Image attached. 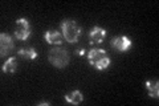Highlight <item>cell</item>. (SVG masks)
Instances as JSON below:
<instances>
[{"mask_svg":"<svg viewBox=\"0 0 159 106\" xmlns=\"http://www.w3.org/2000/svg\"><path fill=\"white\" fill-rule=\"evenodd\" d=\"M88 60L97 70H105L110 65V58L106 54L105 49H92L88 53Z\"/></svg>","mask_w":159,"mask_h":106,"instance_id":"1","label":"cell"},{"mask_svg":"<svg viewBox=\"0 0 159 106\" xmlns=\"http://www.w3.org/2000/svg\"><path fill=\"white\" fill-rule=\"evenodd\" d=\"M61 31L62 36L68 43L74 44L81 36V28L77 25L74 20H64L61 23Z\"/></svg>","mask_w":159,"mask_h":106,"instance_id":"2","label":"cell"},{"mask_svg":"<svg viewBox=\"0 0 159 106\" xmlns=\"http://www.w3.org/2000/svg\"><path fill=\"white\" fill-rule=\"evenodd\" d=\"M48 60L53 67L61 69L69 64V54L64 48H53L49 50Z\"/></svg>","mask_w":159,"mask_h":106,"instance_id":"3","label":"cell"},{"mask_svg":"<svg viewBox=\"0 0 159 106\" xmlns=\"http://www.w3.org/2000/svg\"><path fill=\"white\" fill-rule=\"evenodd\" d=\"M15 35L19 40H27L31 36V25L27 19L16 20V27H15Z\"/></svg>","mask_w":159,"mask_h":106,"instance_id":"4","label":"cell"},{"mask_svg":"<svg viewBox=\"0 0 159 106\" xmlns=\"http://www.w3.org/2000/svg\"><path fill=\"white\" fill-rule=\"evenodd\" d=\"M131 44H133L131 40L126 36H117V37H114L113 41H111L113 48L116 50H118V52H122V53L130 49Z\"/></svg>","mask_w":159,"mask_h":106,"instance_id":"5","label":"cell"},{"mask_svg":"<svg viewBox=\"0 0 159 106\" xmlns=\"http://www.w3.org/2000/svg\"><path fill=\"white\" fill-rule=\"evenodd\" d=\"M13 48V43H12V39L9 35L7 33H2L0 35V56H6V54L12 50Z\"/></svg>","mask_w":159,"mask_h":106,"instance_id":"6","label":"cell"},{"mask_svg":"<svg viewBox=\"0 0 159 106\" xmlns=\"http://www.w3.org/2000/svg\"><path fill=\"white\" fill-rule=\"evenodd\" d=\"M106 37V31L101 27H94L90 32H89V39L93 44H99L102 43Z\"/></svg>","mask_w":159,"mask_h":106,"instance_id":"7","label":"cell"},{"mask_svg":"<svg viewBox=\"0 0 159 106\" xmlns=\"http://www.w3.org/2000/svg\"><path fill=\"white\" fill-rule=\"evenodd\" d=\"M44 37H45L47 43L48 44H53V45H61L62 43V35L57 32V31H49L44 35Z\"/></svg>","mask_w":159,"mask_h":106,"instance_id":"8","label":"cell"},{"mask_svg":"<svg viewBox=\"0 0 159 106\" xmlns=\"http://www.w3.org/2000/svg\"><path fill=\"white\" fill-rule=\"evenodd\" d=\"M65 101L72 105H80L84 101V95L80 90H73L72 93L65 95Z\"/></svg>","mask_w":159,"mask_h":106,"instance_id":"9","label":"cell"},{"mask_svg":"<svg viewBox=\"0 0 159 106\" xmlns=\"http://www.w3.org/2000/svg\"><path fill=\"white\" fill-rule=\"evenodd\" d=\"M2 70L4 73H15L16 72L17 70V60H16V57H9L6 61V64L3 65Z\"/></svg>","mask_w":159,"mask_h":106,"instance_id":"10","label":"cell"},{"mask_svg":"<svg viewBox=\"0 0 159 106\" xmlns=\"http://www.w3.org/2000/svg\"><path fill=\"white\" fill-rule=\"evenodd\" d=\"M146 88L148 90V95L152 98H158L159 97V90H158V81H152V80H148L146 81Z\"/></svg>","mask_w":159,"mask_h":106,"instance_id":"11","label":"cell"},{"mask_svg":"<svg viewBox=\"0 0 159 106\" xmlns=\"http://www.w3.org/2000/svg\"><path fill=\"white\" fill-rule=\"evenodd\" d=\"M19 56L23 58H28V60H34L37 57V52L33 48H21L19 49Z\"/></svg>","mask_w":159,"mask_h":106,"instance_id":"12","label":"cell"},{"mask_svg":"<svg viewBox=\"0 0 159 106\" xmlns=\"http://www.w3.org/2000/svg\"><path fill=\"white\" fill-rule=\"evenodd\" d=\"M76 54H78V56H82V54H84V49H77Z\"/></svg>","mask_w":159,"mask_h":106,"instance_id":"13","label":"cell"}]
</instances>
